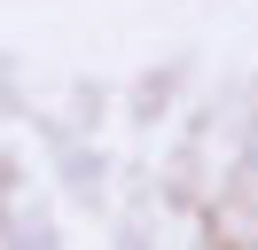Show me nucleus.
Instances as JSON below:
<instances>
[{
  "mask_svg": "<svg viewBox=\"0 0 258 250\" xmlns=\"http://www.w3.org/2000/svg\"><path fill=\"white\" fill-rule=\"evenodd\" d=\"M8 250H63L47 227H24V234H8Z\"/></svg>",
  "mask_w": 258,
  "mask_h": 250,
  "instance_id": "1",
  "label": "nucleus"
},
{
  "mask_svg": "<svg viewBox=\"0 0 258 250\" xmlns=\"http://www.w3.org/2000/svg\"><path fill=\"white\" fill-rule=\"evenodd\" d=\"M242 164L258 172V117H250V133H242Z\"/></svg>",
  "mask_w": 258,
  "mask_h": 250,
  "instance_id": "2",
  "label": "nucleus"
},
{
  "mask_svg": "<svg viewBox=\"0 0 258 250\" xmlns=\"http://www.w3.org/2000/svg\"><path fill=\"white\" fill-rule=\"evenodd\" d=\"M219 250H258V234H242V242H219Z\"/></svg>",
  "mask_w": 258,
  "mask_h": 250,
  "instance_id": "3",
  "label": "nucleus"
},
{
  "mask_svg": "<svg viewBox=\"0 0 258 250\" xmlns=\"http://www.w3.org/2000/svg\"><path fill=\"white\" fill-rule=\"evenodd\" d=\"M0 250H8V211H0Z\"/></svg>",
  "mask_w": 258,
  "mask_h": 250,
  "instance_id": "4",
  "label": "nucleus"
}]
</instances>
